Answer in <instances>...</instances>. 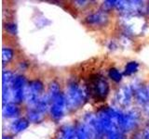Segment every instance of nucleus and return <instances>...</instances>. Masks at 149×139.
Returning a JSON list of instances; mask_svg holds the SVG:
<instances>
[{"label":"nucleus","instance_id":"obj_1","mask_svg":"<svg viewBox=\"0 0 149 139\" xmlns=\"http://www.w3.org/2000/svg\"><path fill=\"white\" fill-rule=\"evenodd\" d=\"M88 94L94 99H104L109 91V86L107 82L102 77L94 75L90 78V83L88 85Z\"/></svg>","mask_w":149,"mask_h":139},{"label":"nucleus","instance_id":"obj_2","mask_svg":"<svg viewBox=\"0 0 149 139\" xmlns=\"http://www.w3.org/2000/svg\"><path fill=\"white\" fill-rule=\"evenodd\" d=\"M65 98H66L67 107L74 109L83 104L84 99H85V94L77 85L72 83L68 86L67 96Z\"/></svg>","mask_w":149,"mask_h":139},{"label":"nucleus","instance_id":"obj_3","mask_svg":"<svg viewBox=\"0 0 149 139\" xmlns=\"http://www.w3.org/2000/svg\"><path fill=\"white\" fill-rule=\"evenodd\" d=\"M51 103L52 105H51L50 111L52 117L55 119H61L63 116L65 107H67L66 98L63 95L60 94L51 100Z\"/></svg>","mask_w":149,"mask_h":139},{"label":"nucleus","instance_id":"obj_4","mask_svg":"<svg viewBox=\"0 0 149 139\" xmlns=\"http://www.w3.org/2000/svg\"><path fill=\"white\" fill-rule=\"evenodd\" d=\"M137 120H138V116L134 112L122 114L119 127L126 130V131H130V129H132L136 125Z\"/></svg>","mask_w":149,"mask_h":139},{"label":"nucleus","instance_id":"obj_5","mask_svg":"<svg viewBox=\"0 0 149 139\" xmlns=\"http://www.w3.org/2000/svg\"><path fill=\"white\" fill-rule=\"evenodd\" d=\"M132 98V90L130 87H123L118 94V101L121 105H128Z\"/></svg>","mask_w":149,"mask_h":139},{"label":"nucleus","instance_id":"obj_6","mask_svg":"<svg viewBox=\"0 0 149 139\" xmlns=\"http://www.w3.org/2000/svg\"><path fill=\"white\" fill-rule=\"evenodd\" d=\"M87 22L90 23V24H94V25H100L104 23L107 21V17L104 13L102 12H98V13H94L91 14L88 18H87Z\"/></svg>","mask_w":149,"mask_h":139},{"label":"nucleus","instance_id":"obj_7","mask_svg":"<svg viewBox=\"0 0 149 139\" xmlns=\"http://www.w3.org/2000/svg\"><path fill=\"white\" fill-rule=\"evenodd\" d=\"M19 114V109L17 107L11 104V103H7L4 105V108H3V115L5 117H8V118H11V117H15Z\"/></svg>","mask_w":149,"mask_h":139},{"label":"nucleus","instance_id":"obj_8","mask_svg":"<svg viewBox=\"0 0 149 139\" xmlns=\"http://www.w3.org/2000/svg\"><path fill=\"white\" fill-rule=\"evenodd\" d=\"M28 127V122L26 120H18L11 125V130L13 133H20Z\"/></svg>","mask_w":149,"mask_h":139},{"label":"nucleus","instance_id":"obj_9","mask_svg":"<svg viewBox=\"0 0 149 139\" xmlns=\"http://www.w3.org/2000/svg\"><path fill=\"white\" fill-rule=\"evenodd\" d=\"M135 95H136L138 101L142 103H146L149 101V91L146 88H139L135 91Z\"/></svg>","mask_w":149,"mask_h":139},{"label":"nucleus","instance_id":"obj_10","mask_svg":"<svg viewBox=\"0 0 149 139\" xmlns=\"http://www.w3.org/2000/svg\"><path fill=\"white\" fill-rule=\"evenodd\" d=\"M76 133H77V139H91V134L88 133L86 126L79 125L76 130Z\"/></svg>","mask_w":149,"mask_h":139},{"label":"nucleus","instance_id":"obj_11","mask_svg":"<svg viewBox=\"0 0 149 139\" xmlns=\"http://www.w3.org/2000/svg\"><path fill=\"white\" fill-rule=\"evenodd\" d=\"M138 67H139L138 63L134 62V61L130 62V63H128L127 65H126L124 73L126 74V75H132V74H133L134 72H137Z\"/></svg>","mask_w":149,"mask_h":139},{"label":"nucleus","instance_id":"obj_12","mask_svg":"<svg viewBox=\"0 0 149 139\" xmlns=\"http://www.w3.org/2000/svg\"><path fill=\"white\" fill-rule=\"evenodd\" d=\"M28 118H29L31 122H38L42 119V115H41L40 111L36 109H32L31 111H29V113H28Z\"/></svg>","mask_w":149,"mask_h":139},{"label":"nucleus","instance_id":"obj_13","mask_svg":"<svg viewBox=\"0 0 149 139\" xmlns=\"http://www.w3.org/2000/svg\"><path fill=\"white\" fill-rule=\"evenodd\" d=\"M60 88L57 83H52L49 86V100H52L58 95H60Z\"/></svg>","mask_w":149,"mask_h":139},{"label":"nucleus","instance_id":"obj_14","mask_svg":"<svg viewBox=\"0 0 149 139\" xmlns=\"http://www.w3.org/2000/svg\"><path fill=\"white\" fill-rule=\"evenodd\" d=\"M109 77L115 82H120L122 75H121V73L116 69H111L109 71Z\"/></svg>","mask_w":149,"mask_h":139},{"label":"nucleus","instance_id":"obj_15","mask_svg":"<svg viewBox=\"0 0 149 139\" xmlns=\"http://www.w3.org/2000/svg\"><path fill=\"white\" fill-rule=\"evenodd\" d=\"M2 54H3V62L4 63L8 62L13 57V51L9 48H3Z\"/></svg>","mask_w":149,"mask_h":139},{"label":"nucleus","instance_id":"obj_16","mask_svg":"<svg viewBox=\"0 0 149 139\" xmlns=\"http://www.w3.org/2000/svg\"><path fill=\"white\" fill-rule=\"evenodd\" d=\"M106 136H107V139H121V134L118 130L112 132V133H107Z\"/></svg>","mask_w":149,"mask_h":139},{"label":"nucleus","instance_id":"obj_17","mask_svg":"<svg viewBox=\"0 0 149 139\" xmlns=\"http://www.w3.org/2000/svg\"><path fill=\"white\" fill-rule=\"evenodd\" d=\"M7 30L8 32H10L11 34H16L17 32V27L14 23H9L7 26Z\"/></svg>","mask_w":149,"mask_h":139},{"label":"nucleus","instance_id":"obj_18","mask_svg":"<svg viewBox=\"0 0 149 139\" xmlns=\"http://www.w3.org/2000/svg\"><path fill=\"white\" fill-rule=\"evenodd\" d=\"M143 139H149V129H146L143 133Z\"/></svg>","mask_w":149,"mask_h":139},{"label":"nucleus","instance_id":"obj_19","mask_svg":"<svg viewBox=\"0 0 149 139\" xmlns=\"http://www.w3.org/2000/svg\"><path fill=\"white\" fill-rule=\"evenodd\" d=\"M3 139H9V138H8V137H4Z\"/></svg>","mask_w":149,"mask_h":139},{"label":"nucleus","instance_id":"obj_20","mask_svg":"<svg viewBox=\"0 0 149 139\" xmlns=\"http://www.w3.org/2000/svg\"><path fill=\"white\" fill-rule=\"evenodd\" d=\"M148 10H149V7H148Z\"/></svg>","mask_w":149,"mask_h":139}]
</instances>
